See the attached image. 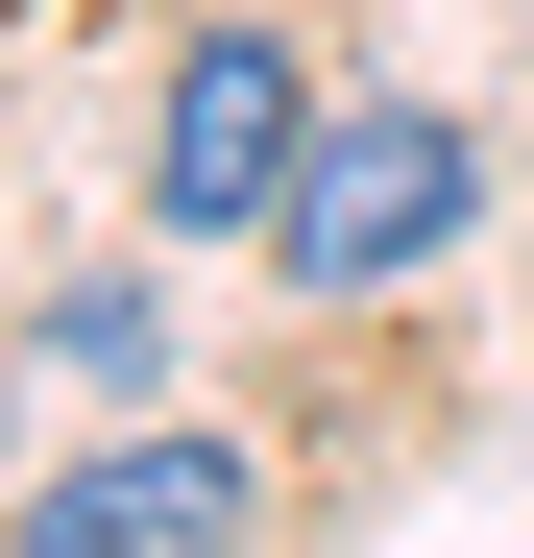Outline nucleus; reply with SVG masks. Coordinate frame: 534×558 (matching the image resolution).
Listing matches in <instances>:
<instances>
[{"label": "nucleus", "instance_id": "1", "mask_svg": "<svg viewBox=\"0 0 534 558\" xmlns=\"http://www.w3.org/2000/svg\"><path fill=\"white\" fill-rule=\"evenodd\" d=\"M462 219H486V146H462V98H316L292 195H267V267H292V292H413Z\"/></svg>", "mask_w": 534, "mask_h": 558}, {"label": "nucleus", "instance_id": "2", "mask_svg": "<svg viewBox=\"0 0 534 558\" xmlns=\"http://www.w3.org/2000/svg\"><path fill=\"white\" fill-rule=\"evenodd\" d=\"M292 146H316V49H292V25H195L170 98H146V219H170V243H267Z\"/></svg>", "mask_w": 534, "mask_h": 558}, {"label": "nucleus", "instance_id": "3", "mask_svg": "<svg viewBox=\"0 0 534 558\" xmlns=\"http://www.w3.org/2000/svg\"><path fill=\"white\" fill-rule=\"evenodd\" d=\"M243 486H267L243 437H98V461H73L49 510L98 534V558H219V534H243Z\"/></svg>", "mask_w": 534, "mask_h": 558}, {"label": "nucleus", "instance_id": "4", "mask_svg": "<svg viewBox=\"0 0 534 558\" xmlns=\"http://www.w3.org/2000/svg\"><path fill=\"white\" fill-rule=\"evenodd\" d=\"M49 364H73V389H146V364H170V316L122 292V267H73V292H49Z\"/></svg>", "mask_w": 534, "mask_h": 558}, {"label": "nucleus", "instance_id": "5", "mask_svg": "<svg viewBox=\"0 0 534 558\" xmlns=\"http://www.w3.org/2000/svg\"><path fill=\"white\" fill-rule=\"evenodd\" d=\"M0 558H98V534H73V510H25V534H0Z\"/></svg>", "mask_w": 534, "mask_h": 558}]
</instances>
